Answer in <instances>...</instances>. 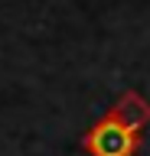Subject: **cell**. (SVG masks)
<instances>
[{"label":"cell","mask_w":150,"mask_h":156,"mask_svg":"<svg viewBox=\"0 0 150 156\" xmlns=\"http://www.w3.org/2000/svg\"><path fill=\"white\" fill-rule=\"evenodd\" d=\"M108 114L114 117V120H121V124H127L130 130L144 133V127L150 124V101L140 94V91H124V94L108 107Z\"/></svg>","instance_id":"cell-2"},{"label":"cell","mask_w":150,"mask_h":156,"mask_svg":"<svg viewBox=\"0 0 150 156\" xmlns=\"http://www.w3.org/2000/svg\"><path fill=\"white\" fill-rule=\"evenodd\" d=\"M140 143H144V133H137L127 124L114 120L108 111L82 136V150L88 156H137Z\"/></svg>","instance_id":"cell-1"}]
</instances>
